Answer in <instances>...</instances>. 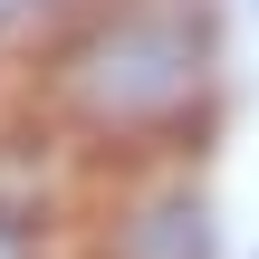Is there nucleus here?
Here are the masks:
<instances>
[{
    "label": "nucleus",
    "mask_w": 259,
    "mask_h": 259,
    "mask_svg": "<svg viewBox=\"0 0 259 259\" xmlns=\"http://www.w3.org/2000/svg\"><path fill=\"white\" fill-rule=\"evenodd\" d=\"M211 77L221 38L202 0H96L48 67V106L106 154L173 163V135L211 106Z\"/></svg>",
    "instance_id": "1"
},
{
    "label": "nucleus",
    "mask_w": 259,
    "mask_h": 259,
    "mask_svg": "<svg viewBox=\"0 0 259 259\" xmlns=\"http://www.w3.org/2000/svg\"><path fill=\"white\" fill-rule=\"evenodd\" d=\"M96 259H221V221H211V192L183 173V163H144L106 221H96Z\"/></svg>",
    "instance_id": "2"
},
{
    "label": "nucleus",
    "mask_w": 259,
    "mask_h": 259,
    "mask_svg": "<svg viewBox=\"0 0 259 259\" xmlns=\"http://www.w3.org/2000/svg\"><path fill=\"white\" fill-rule=\"evenodd\" d=\"M67 10L87 19L96 0H0V38H29V29H48V19H67Z\"/></svg>",
    "instance_id": "3"
},
{
    "label": "nucleus",
    "mask_w": 259,
    "mask_h": 259,
    "mask_svg": "<svg viewBox=\"0 0 259 259\" xmlns=\"http://www.w3.org/2000/svg\"><path fill=\"white\" fill-rule=\"evenodd\" d=\"M0 259H38V221L0 202Z\"/></svg>",
    "instance_id": "4"
}]
</instances>
